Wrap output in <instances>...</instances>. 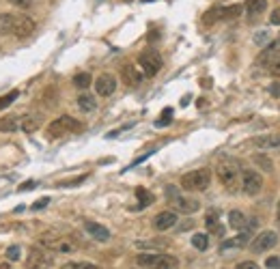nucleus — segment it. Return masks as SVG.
<instances>
[{"label": "nucleus", "mask_w": 280, "mask_h": 269, "mask_svg": "<svg viewBox=\"0 0 280 269\" xmlns=\"http://www.w3.org/2000/svg\"><path fill=\"white\" fill-rule=\"evenodd\" d=\"M218 181L222 183V187L226 192H237L239 181H242V170H239V164L231 157H224V160L218 162Z\"/></svg>", "instance_id": "nucleus-1"}, {"label": "nucleus", "mask_w": 280, "mask_h": 269, "mask_svg": "<svg viewBox=\"0 0 280 269\" xmlns=\"http://www.w3.org/2000/svg\"><path fill=\"white\" fill-rule=\"evenodd\" d=\"M140 269H179V259L164 252H142L136 257Z\"/></svg>", "instance_id": "nucleus-2"}, {"label": "nucleus", "mask_w": 280, "mask_h": 269, "mask_svg": "<svg viewBox=\"0 0 280 269\" xmlns=\"http://www.w3.org/2000/svg\"><path fill=\"white\" fill-rule=\"evenodd\" d=\"M181 187L187 192H205L211 183V170L209 168H196L181 177Z\"/></svg>", "instance_id": "nucleus-3"}, {"label": "nucleus", "mask_w": 280, "mask_h": 269, "mask_svg": "<svg viewBox=\"0 0 280 269\" xmlns=\"http://www.w3.org/2000/svg\"><path fill=\"white\" fill-rule=\"evenodd\" d=\"M84 125L80 121H76L74 116H58V119H54L48 125V138H52V140H56V138H63L67 134H76V132H82Z\"/></svg>", "instance_id": "nucleus-4"}, {"label": "nucleus", "mask_w": 280, "mask_h": 269, "mask_svg": "<svg viewBox=\"0 0 280 269\" xmlns=\"http://www.w3.org/2000/svg\"><path fill=\"white\" fill-rule=\"evenodd\" d=\"M166 198L168 202L175 207V211H179V213H196L198 209H200V202L196 198H187V196H181L179 194V189L175 187V185H168L166 187Z\"/></svg>", "instance_id": "nucleus-5"}, {"label": "nucleus", "mask_w": 280, "mask_h": 269, "mask_svg": "<svg viewBox=\"0 0 280 269\" xmlns=\"http://www.w3.org/2000/svg\"><path fill=\"white\" fill-rule=\"evenodd\" d=\"M138 65H140V69L145 71V76L153 78V76L160 74V69H162V65H164V61H162L160 52L145 50V52H140V56H138Z\"/></svg>", "instance_id": "nucleus-6"}, {"label": "nucleus", "mask_w": 280, "mask_h": 269, "mask_svg": "<svg viewBox=\"0 0 280 269\" xmlns=\"http://www.w3.org/2000/svg\"><path fill=\"white\" fill-rule=\"evenodd\" d=\"M41 248H48L52 252H58V254H69V252H76L78 244L69 237H41L39 239Z\"/></svg>", "instance_id": "nucleus-7"}, {"label": "nucleus", "mask_w": 280, "mask_h": 269, "mask_svg": "<svg viewBox=\"0 0 280 269\" xmlns=\"http://www.w3.org/2000/svg\"><path fill=\"white\" fill-rule=\"evenodd\" d=\"M52 267V257L43 248H30L28 257L24 261V269H50Z\"/></svg>", "instance_id": "nucleus-8"}, {"label": "nucleus", "mask_w": 280, "mask_h": 269, "mask_svg": "<svg viewBox=\"0 0 280 269\" xmlns=\"http://www.w3.org/2000/svg\"><path fill=\"white\" fill-rule=\"evenodd\" d=\"M242 189L248 196H257L263 189V177L257 170H242Z\"/></svg>", "instance_id": "nucleus-9"}, {"label": "nucleus", "mask_w": 280, "mask_h": 269, "mask_svg": "<svg viewBox=\"0 0 280 269\" xmlns=\"http://www.w3.org/2000/svg\"><path fill=\"white\" fill-rule=\"evenodd\" d=\"M278 244V235L274 231H263V233H259L255 239H252V244H250V250L255 252V254H263V252H268L272 250Z\"/></svg>", "instance_id": "nucleus-10"}, {"label": "nucleus", "mask_w": 280, "mask_h": 269, "mask_svg": "<svg viewBox=\"0 0 280 269\" xmlns=\"http://www.w3.org/2000/svg\"><path fill=\"white\" fill-rule=\"evenodd\" d=\"M116 90V78L110 74H101L95 80V93L99 97H110Z\"/></svg>", "instance_id": "nucleus-11"}, {"label": "nucleus", "mask_w": 280, "mask_h": 269, "mask_svg": "<svg viewBox=\"0 0 280 269\" xmlns=\"http://www.w3.org/2000/svg\"><path fill=\"white\" fill-rule=\"evenodd\" d=\"M280 56V39H276V41H272L268 48H265L261 54L257 56V65L259 67H270L272 63L276 61V58Z\"/></svg>", "instance_id": "nucleus-12"}, {"label": "nucleus", "mask_w": 280, "mask_h": 269, "mask_svg": "<svg viewBox=\"0 0 280 269\" xmlns=\"http://www.w3.org/2000/svg\"><path fill=\"white\" fill-rule=\"evenodd\" d=\"M32 32H35V22H32L30 17H26V15H17L13 35H15L17 39H26V37H30Z\"/></svg>", "instance_id": "nucleus-13"}, {"label": "nucleus", "mask_w": 280, "mask_h": 269, "mask_svg": "<svg viewBox=\"0 0 280 269\" xmlns=\"http://www.w3.org/2000/svg\"><path fill=\"white\" fill-rule=\"evenodd\" d=\"M175 224H177V213L175 211H162L153 218V226L155 231H168V228H173Z\"/></svg>", "instance_id": "nucleus-14"}, {"label": "nucleus", "mask_w": 280, "mask_h": 269, "mask_svg": "<svg viewBox=\"0 0 280 269\" xmlns=\"http://www.w3.org/2000/svg\"><path fill=\"white\" fill-rule=\"evenodd\" d=\"M84 228H87V233L93 237L95 241H108L110 239V231L103 224H97V222H84Z\"/></svg>", "instance_id": "nucleus-15"}, {"label": "nucleus", "mask_w": 280, "mask_h": 269, "mask_svg": "<svg viewBox=\"0 0 280 269\" xmlns=\"http://www.w3.org/2000/svg\"><path fill=\"white\" fill-rule=\"evenodd\" d=\"M121 78H123V82L127 84V87H138V84L142 82V74L138 69L134 67V65H125V67L121 69Z\"/></svg>", "instance_id": "nucleus-16"}, {"label": "nucleus", "mask_w": 280, "mask_h": 269, "mask_svg": "<svg viewBox=\"0 0 280 269\" xmlns=\"http://www.w3.org/2000/svg\"><path fill=\"white\" fill-rule=\"evenodd\" d=\"M41 127V114H26L22 121H19V129H22L24 134H35L37 129Z\"/></svg>", "instance_id": "nucleus-17"}, {"label": "nucleus", "mask_w": 280, "mask_h": 269, "mask_svg": "<svg viewBox=\"0 0 280 269\" xmlns=\"http://www.w3.org/2000/svg\"><path fill=\"white\" fill-rule=\"evenodd\" d=\"M15 13H0V35H13L15 28Z\"/></svg>", "instance_id": "nucleus-18"}, {"label": "nucleus", "mask_w": 280, "mask_h": 269, "mask_svg": "<svg viewBox=\"0 0 280 269\" xmlns=\"http://www.w3.org/2000/svg\"><path fill=\"white\" fill-rule=\"evenodd\" d=\"M255 147H259V149H280V134L257 136L255 138Z\"/></svg>", "instance_id": "nucleus-19"}, {"label": "nucleus", "mask_w": 280, "mask_h": 269, "mask_svg": "<svg viewBox=\"0 0 280 269\" xmlns=\"http://www.w3.org/2000/svg\"><path fill=\"white\" fill-rule=\"evenodd\" d=\"M205 224H207V231L218 235V237H222L224 235V226H220V220H218V213L216 211H209L205 218Z\"/></svg>", "instance_id": "nucleus-20"}, {"label": "nucleus", "mask_w": 280, "mask_h": 269, "mask_svg": "<svg viewBox=\"0 0 280 269\" xmlns=\"http://www.w3.org/2000/svg\"><path fill=\"white\" fill-rule=\"evenodd\" d=\"M265 9H268V0H248L246 2V11L250 17L261 15V13H265Z\"/></svg>", "instance_id": "nucleus-21"}, {"label": "nucleus", "mask_w": 280, "mask_h": 269, "mask_svg": "<svg viewBox=\"0 0 280 269\" xmlns=\"http://www.w3.org/2000/svg\"><path fill=\"white\" fill-rule=\"evenodd\" d=\"M78 108H80L82 112H93V110L97 108L95 97H93V95H89V93H84V90H82V95L78 97Z\"/></svg>", "instance_id": "nucleus-22"}, {"label": "nucleus", "mask_w": 280, "mask_h": 269, "mask_svg": "<svg viewBox=\"0 0 280 269\" xmlns=\"http://www.w3.org/2000/svg\"><path fill=\"white\" fill-rule=\"evenodd\" d=\"M19 129V119L17 116H2L0 119V132L2 134H13Z\"/></svg>", "instance_id": "nucleus-23"}, {"label": "nucleus", "mask_w": 280, "mask_h": 269, "mask_svg": "<svg viewBox=\"0 0 280 269\" xmlns=\"http://www.w3.org/2000/svg\"><path fill=\"white\" fill-rule=\"evenodd\" d=\"M229 226L235 228V231H244V228L248 226V220H246V215L242 211H231L229 213Z\"/></svg>", "instance_id": "nucleus-24"}, {"label": "nucleus", "mask_w": 280, "mask_h": 269, "mask_svg": "<svg viewBox=\"0 0 280 269\" xmlns=\"http://www.w3.org/2000/svg\"><path fill=\"white\" fill-rule=\"evenodd\" d=\"M136 198H138V207H134V209H145L155 200V196L145 187H136Z\"/></svg>", "instance_id": "nucleus-25"}, {"label": "nucleus", "mask_w": 280, "mask_h": 269, "mask_svg": "<svg viewBox=\"0 0 280 269\" xmlns=\"http://www.w3.org/2000/svg\"><path fill=\"white\" fill-rule=\"evenodd\" d=\"M248 239H250V233L244 228V233L242 235H237V237H233L229 241H224L222 244V250H229V248H244L246 244H248Z\"/></svg>", "instance_id": "nucleus-26"}, {"label": "nucleus", "mask_w": 280, "mask_h": 269, "mask_svg": "<svg viewBox=\"0 0 280 269\" xmlns=\"http://www.w3.org/2000/svg\"><path fill=\"white\" fill-rule=\"evenodd\" d=\"M136 248H140V250H164V248H166V241H164V239L136 241Z\"/></svg>", "instance_id": "nucleus-27"}, {"label": "nucleus", "mask_w": 280, "mask_h": 269, "mask_svg": "<svg viewBox=\"0 0 280 269\" xmlns=\"http://www.w3.org/2000/svg\"><path fill=\"white\" fill-rule=\"evenodd\" d=\"M239 13H242V4L220 6V19H233V17H239Z\"/></svg>", "instance_id": "nucleus-28"}, {"label": "nucleus", "mask_w": 280, "mask_h": 269, "mask_svg": "<svg viewBox=\"0 0 280 269\" xmlns=\"http://www.w3.org/2000/svg\"><path fill=\"white\" fill-rule=\"evenodd\" d=\"M192 246L196 248V250L205 252L207 248H209V235H205V233H196V235L192 237Z\"/></svg>", "instance_id": "nucleus-29"}, {"label": "nucleus", "mask_w": 280, "mask_h": 269, "mask_svg": "<svg viewBox=\"0 0 280 269\" xmlns=\"http://www.w3.org/2000/svg\"><path fill=\"white\" fill-rule=\"evenodd\" d=\"M71 82H74V87H76V89L87 90V89L91 87V76L87 74V71H82V74H76V76H74V80H71Z\"/></svg>", "instance_id": "nucleus-30"}, {"label": "nucleus", "mask_w": 280, "mask_h": 269, "mask_svg": "<svg viewBox=\"0 0 280 269\" xmlns=\"http://www.w3.org/2000/svg\"><path fill=\"white\" fill-rule=\"evenodd\" d=\"M173 123V108H164L160 114V119L155 121V127H166Z\"/></svg>", "instance_id": "nucleus-31"}, {"label": "nucleus", "mask_w": 280, "mask_h": 269, "mask_svg": "<svg viewBox=\"0 0 280 269\" xmlns=\"http://www.w3.org/2000/svg\"><path fill=\"white\" fill-rule=\"evenodd\" d=\"M61 269H99V267L93 263H87V261H69V263H65Z\"/></svg>", "instance_id": "nucleus-32"}, {"label": "nucleus", "mask_w": 280, "mask_h": 269, "mask_svg": "<svg viewBox=\"0 0 280 269\" xmlns=\"http://www.w3.org/2000/svg\"><path fill=\"white\" fill-rule=\"evenodd\" d=\"M218 19H220V6H213V9H209V11H207L205 15H203V24L209 26V24H213V22H218Z\"/></svg>", "instance_id": "nucleus-33"}, {"label": "nucleus", "mask_w": 280, "mask_h": 269, "mask_svg": "<svg viewBox=\"0 0 280 269\" xmlns=\"http://www.w3.org/2000/svg\"><path fill=\"white\" fill-rule=\"evenodd\" d=\"M15 99H17V90H11L9 95L0 97V110H6V108H9V106H11V103L15 101Z\"/></svg>", "instance_id": "nucleus-34"}, {"label": "nucleus", "mask_w": 280, "mask_h": 269, "mask_svg": "<svg viewBox=\"0 0 280 269\" xmlns=\"http://www.w3.org/2000/svg\"><path fill=\"white\" fill-rule=\"evenodd\" d=\"M255 162L265 170V173H272V170H274V164H272L265 155H255Z\"/></svg>", "instance_id": "nucleus-35"}, {"label": "nucleus", "mask_w": 280, "mask_h": 269, "mask_svg": "<svg viewBox=\"0 0 280 269\" xmlns=\"http://www.w3.org/2000/svg\"><path fill=\"white\" fill-rule=\"evenodd\" d=\"M6 259H9L11 263H13V261H19V248L17 246H11L9 250H6Z\"/></svg>", "instance_id": "nucleus-36"}, {"label": "nucleus", "mask_w": 280, "mask_h": 269, "mask_svg": "<svg viewBox=\"0 0 280 269\" xmlns=\"http://www.w3.org/2000/svg\"><path fill=\"white\" fill-rule=\"evenodd\" d=\"M265 267L268 269H280V257H270L265 261Z\"/></svg>", "instance_id": "nucleus-37"}, {"label": "nucleus", "mask_w": 280, "mask_h": 269, "mask_svg": "<svg viewBox=\"0 0 280 269\" xmlns=\"http://www.w3.org/2000/svg\"><path fill=\"white\" fill-rule=\"evenodd\" d=\"M6 2H11L13 6H19V9H28L32 4V0H6Z\"/></svg>", "instance_id": "nucleus-38"}, {"label": "nucleus", "mask_w": 280, "mask_h": 269, "mask_svg": "<svg viewBox=\"0 0 280 269\" xmlns=\"http://www.w3.org/2000/svg\"><path fill=\"white\" fill-rule=\"evenodd\" d=\"M270 71H272V76H276V78H280V56L276 58V61L274 63H272L270 65V67H268Z\"/></svg>", "instance_id": "nucleus-39"}, {"label": "nucleus", "mask_w": 280, "mask_h": 269, "mask_svg": "<svg viewBox=\"0 0 280 269\" xmlns=\"http://www.w3.org/2000/svg\"><path fill=\"white\" fill-rule=\"evenodd\" d=\"M268 93H270L272 97H280V82H272L270 89H268Z\"/></svg>", "instance_id": "nucleus-40"}, {"label": "nucleus", "mask_w": 280, "mask_h": 269, "mask_svg": "<svg viewBox=\"0 0 280 269\" xmlns=\"http://www.w3.org/2000/svg\"><path fill=\"white\" fill-rule=\"evenodd\" d=\"M270 22L274 24V26H280V6H276V9L272 11V15H270Z\"/></svg>", "instance_id": "nucleus-41"}, {"label": "nucleus", "mask_w": 280, "mask_h": 269, "mask_svg": "<svg viewBox=\"0 0 280 269\" xmlns=\"http://www.w3.org/2000/svg\"><path fill=\"white\" fill-rule=\"evenodd\" d=\"M48 205H50V198L45 196V198H39L35 205H32V209H35V211H39V209H43V207H48Z\"/></svg>", "instance_id": "nucleus-42"}, {"label": "nucleus", "mask_w": 280, "mask_h": 269, "mask_svg": "<svg viewBox=\"0 0 280 269\" xmlns=\"http://www.w3.org/2000/svg\"><path fill=\"white\" fill-rule=\"evenodd\" d=\"M235 269H259V265L255 263V261H244V263H239Z\"/></svg>", "instance_id": "nucleus-43"}, {"label": "nucleus", "mask_w": 280, "mask_h": 269, "mask_svg": "<svg viewBox=\"0 0 280 269\" xmlns=\"http://www.w3.org/2000/svg\"><path fill=\"white\" fill-rule=\"evenodd\" d=\"M268 39H270V32H265V30H261V32H259V37L255 39V41H257L259 45H261V43H265V41H268Z\"/></svg>", "instance_id": "nucleus-44"}, {"label": "nucleus", "mask_w": 280, "mask_h": 269, "mask_svg": "<svg viewBox=\"0 0 280 269\" xmlns=\"http://www.w3.org/2000/svg\"><path fill=\"white\" fill-rule=\"evenodd\" d=\"M32 185H35V181H28V183H22V187H19V189H28Z\"/></svg>", "instance_id": "nucleus-45"}, {"label": "nucleus", "mask_w": 280, "mask_h": 269, "mask_svg": "<svg viewBox=\"0 0 280 269\" xmlns=\"http://www.w3.org/2000/svg\"><path fill=\"white\" fill-rule=\"evenodd\" d=\"M276 222L280 224V200H278V207H276Z\"/></svg>", "instance_id": "nucleus-46"}, {"label": "nucleus", "mask_w": 280, "mask_h": 269, "mask_svg": "<svg viewBox=\"0 0 280 269\" xmlns=\"http://www.w3.org/2000/svg\"><path fill=\"white\" fill-rule=\"evenodd\" d=\"M0 269H11V265L9 263H0Z\"/></svg>", "instance_id": "nucleus-47"}, {"label": "nucleus", "mask_w": 280, "mask_h": 269, "mask_svg": "<svg viewBox=\"0 0 280 269\" xmlns=\"http://www.w3.org/2000/svg\"><path fill=\"white\" fill-rule=\"evenodd\" d=\"M142 2H155V0H142Z\"/></svg>", "instance_id": "nucleus-48"}]
</instances>
